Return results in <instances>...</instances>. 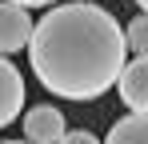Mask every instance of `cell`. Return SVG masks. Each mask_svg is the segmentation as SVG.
<instances>
[{
    "label": "cell",
    "instance_id": "obj_3",
    "mask_svg": "<svg viewBox=\"0 0 148 144\" xmlns=\"http://www.w3.org/2000/svg\"><path fill=\"white\" fill-rule=\"evenodd\" d=\"M64 112L52 108V104H36L24 112V140L32 144H60L64 140Z\"/></svg>",
    "mask_w": 148,
    "mask_h": 144
},
{
    "label": "cell",
    "instance_id": "obj_7",
    "mask_svg": "<svg viewBox=\"0 0 148 144\" xmlns=\"http://www.w3.org/2000/svg\"><path fill=\"white\" fill-rule=\"evenodd\" d=\"M124 40H128V52L148 56V12H140L136 20H128V28H124Z\"/></svg>",
    "mask_w": 148,
    "mask_h": 144
},
{
    "label": "cell",
    "instance_id": "obj_1",
    "mask_svg": "<svg viewBox=\"0 0 148 144\" xmlns=\"http://www.w3.org/2000/svg\"><path fill=\"white\" fill-rule=\"evenodd\" d=\"M28 64L52 96L96 100L120 80L128 64V40L108 8L64 0L36 20Z\"/></svg>",
    "mask_w": 148,
    "mask_h": 144
},
{
    "label": "cell",
    "instance_id": "obj_9",
    "mask_svg": "<svg viewBox=\"0 0 148 144\" xmlns=\"http://www.w3.org/2000/svg\"><path fill=\"white\" fill-rule=\"evenodd\" d=\"M12 4H24V8H52L56 0H12Z\"/></svg>",
    "mask_w": 148,
    "mask_h": 144
},
{
    "label": "cell",
    "instance_id": "obj_11",
    "mask_svg": "<svg viewBox=\"0 0 148 144\" xmlns=\"http://www.w3.org/2000/svg\"><path fill=\"white\" fill-rule=\"evenodd\" d=\"M0 144H32V140H0Z\"/></svg>",
    "mask_w": 148,
    "mask_h": 144
},
{
    "label": "cell",
    "instance_id": "obj_10",
    "mask_svg": "<svg viewBox=\"0 0 148 144\" xmlns=\"http://www.w3.org/2000/svg\"><path fill=\"white\" fill-rule=\"evenodd\" d=\"M132 4H136V8H140V12H148V0H132Z\"/></svg>",
    "mask_w": 148,
    "mask_h": 144
},
{
    "label": "cell",
    "instance_id": "obj_4",
    "mask_svg": "<svg viewBox=\"0 0 148 144\" xmlns=\"http://www.w3.org/2000/svg\"><path fill=\"white\" fill-rule=\"evenodd\" d=\"M116 92H120L128 112H148V56H132L124 64L120 80H116Z\"/></svg>",
    "mask_w": 148,
    "mask_h": 144
},
{
    "label": "cell",
    "instance_id": "obj_6",
    "mask_svg": "<svg viewBox=\"0 0 148 144\" xmlns=\"http://www.w3.org/2000/svg\"><path fill=\"white\" fill-rule=\"evenodd\" d=\"M104 144H148V112H132V116H120L112 128H108V136Z\"/></svg>",
    "mask_w": 148,
    "mask_h": 144
},
{
    "label": "cell",
    "instance_id": "obj_8",
    "mask_svg": "<svg viewBox=\"0 0 148 144\" xmlns=\"http://www.w3.org/2000/svg\"><path fill=\"white\" fill-rule=\"evenodd\" d=\"M60 144H104L100 136H92L88 128H72V132H64V140Z\"/></svg>",
    "mask_w": 148,
    "mask_h": 144
},
{
    "label": "cell",
    "instance_id": "obj_5",
    "mask_svg": "<svg viewBox=\"0 0 148 144\" xmlns=\"http://www.w3.org/2000/svg\"><path fill=\"white\" fill-rule=\"evenodd\" d=\"M20 108H24V76L8 56H0V128H8L20 116Z\"/></svg>",
    "mask_w": 148,
    "mask_h": 144
},
{
    "label": "cell",
    "instance_id": "obj_2",
    "mask_svg": "<svg viewBox=\"0 0 148 144\" xmlns=\"http://www.w3.org/2000/svg\"><path fill=\"white\" fill-rule=\"evenodd\" d=\"M32 8L24 4H12V0H0V56H12V52H24L32 44Z\"/></svg>",
    "mask_w": 148,
    "mask_h": 144
}]
</instances>
